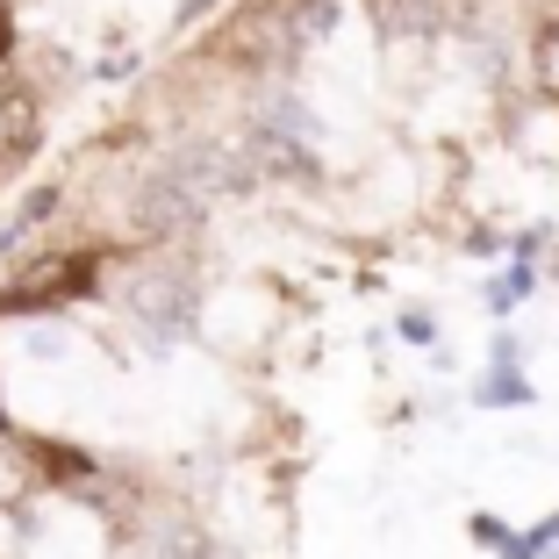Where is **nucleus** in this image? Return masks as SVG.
Here are the masks:
<instances>
[{
	"mask_svg": "<svg viewBox=\"0 0 559 559\" xmlns=\"http://www.w3.org/2000/svg\"><path fill=\"white\" fill-rule=\"evenodd\" d=\"M201 309H209V287H201V259L194 245L180 251H122L116 280H108V316L130 337L144 359H165L180 352L201 330Z\"/></svg>",
	"mask_w": 559,
	"mask_h": 559,
	"instance_id": "1",
	"label": "nucleus"
},
{
	"mask_svg": "<svg viewBox=\"0 0 559 559\" xmlns=\"http://www.w3.org/2000/svg\"><path fill=\"white\" fill-rule=\"evenodd\" d=\"M259 187H323L330 151H323V108L301 94V80H259L245 86V116H237Z\"/></svg>",
	"mask_w": 559,
	"mask_h": 559,
	"instance_id": "2",
	"label": "nucleus"
},
{
	"mask_svg": "<svg viewBox=\"0 0 559 559\" xmlns=\"http://www.w3.org/2000/svg\"><path fill=\"white\" fill-rule=\"evenodd\" d=\"M474 409H488V416H502V409H538V380L524 373V337H516L510 323L488 337V359H480V373H474Z\"/></svg>",
	"mask_w": 559,
	"mask_h": 559,
	"instance_id": "3",
	"label": "nucleus"
},
{
	"mask_svg": "<svg viewBox=\"0 0 559 559\" xmlns=\"http://www.w3.org/2000/svg\"><path fill=\"white\" fill-rule=\"evenodd\" d=\"M72 209V180L66 173H50V180H36V187H22L8 209H0V273L22 259L29 245H44L50 237V223Z\"/></svg>",
	"mask_w": 559,
	"mask_h": 559,
	"instance_id": "4",
	"label": "nucleus"
},
{
	"mask_svg": "<svg viewBox=\"0 0 559 559\" xmlns=\"http://www.w3.org/2000/svg\"><path fill=\"white\" fill-rule=\"evenodd\" d=\"M502 136H510L516 158L531 165H559V108L545 94H502Z\"/></svg>",
	"mask_w": 559,
	"mask_h": 559,
	"instance_id": "5",
	"label": "nucleus"
},
{
	"mask_svg": "<svg viewBox=\"0 0 559 559\" xmlns=\"http://www.w3.org/2000/svg\"><path fill=\"white\" fill-rule=\"evenodd\" d=\"M538 287H545V265H516V259H502L488 280H480V309H488V316H495V330H502L531 295H538Z\"/></svg>",
	"mask_w": 559,
	"mask_h": 559,
	"instance_id": "6",
	"label": "nucleus"
},
{
	"mask_svg": "<svg viewBox=\"0 0 559 559\" xmlns=\"http://www.w3.org/2000/svg\"><path fill=\"white\" fill-rule=\"evenodd\" d=\"M44 502V474H36V452H29V430L0 438V510H29Z\"/></svg>",
	"mask_w": 559,
	"mask_h": 559,
	"instance_id": "7",
	"label": "nucleus"
},
{
	"mask_svg": "<svg viewBox=\"0 0 559 559\" xmlns=\"http://www.w3.org/2000/svg\"><path fill=\"white\" fill-rule=\"evenodd\" d=\"M524 72H531V94H545L559 108V8L531 22V58H524Z\"/></svg>",
	"mask_w": 559,
	"mask_h": 559,
	"instance_id": "8",
	"label": "nucleus"
},
{
	"mask_svg": "<svg viewBox=\"0 0 559 559\" xmlns=\"http://www.w3.org/2000/svg\"><path fill=\"white\" fill-rule=\"evenodd\" d=\"M388 337L409 345V352H438L444 345V323H438V309H424V301H402L395 323H388Z\"/></svg>",
	"mask_w": 559,
	"mask_h": 559,
	"instance_id": "9",
	"label": "nucleus"
},
{
	"mask_svg": "<svg viewBox=\"0 0 559 559\" xmlns=\"http://www.w3.org/2000/svg\"><path fill=\"white\" fill-rule=\"evenodd\" d=\"M230 8H237V0H180V8H173V22H165V36H173V44H187V36L215 29Z\"/></svg>",
	"mask_w": 559,
	"mask_h": 559,
	"instance_id": "10",
	"label": "nucleus"
},
{
	"mask_svg": "<svg viewBox=\"0 0 559 559\" xmlns=\"http://www.w3.org/2000/svg\"><path fill=\"white\" fill-rule=\"evenodd\" d=\"M136 72H144V50H136V44H116V50H100L94 66H86V80H94V86H130Z\"/></svg>",
	"mask_w": 559,
	"mask_h": 559,
	"instance_id": "11",
	"label": "nucleus"
},
{
	"mask_svg": "<svg viewBox=\"0 0 559 559\" xmlns=\"http://www.w3.org/2000/svg\"><path fill=\"white\" fill-rule=\"evenodd\" d=\"M552 251H559V230H552V223H516V230H510V259L516 265H545Z\"/></svg>",
	"mask_w": 559,
	"mask_h": 559,
	"instance_id": "12",
	"label": "nucleus"
},
{
	"mask_svg": "<svg viewBox=\"0 0 559 559\" xmlns=\"http://www.w3.org/2000/svg\"><path fill=\"white\" fill-rule=\"evenodd\" d=\"M466 538H474L480 552H495V559H502V545L516 538V524H502L495 510H474V516H466Z\"/></svg>",
	"mask_w": 559,
	"mask_h": 559,
	"instance_id": "13",
	"label": "nucleus"
},
{
	"mask_svg": "<svg viewBox=\"0 0 559 559\" xmlns=\"http://www.w3.org/2000/svg\"><path fill=\"white\" fill-rule=\"evenodd\" d=\"M22 66V8L15 0H0V72Z\"/></svg>",
	"mask_w": 559,
	"mask_h": 559,
	"instance_id": "14",
	"label": "nucleus"
},
{
	"mask_svg": "<svg viewBox=\"0 0 559 559\" xmlns=\"http://www.w3.org/2000/svg\"><path fill=\"white\" fill-rule=\"evenodd\" d=\"M29 552V510H0V559Z\"/></svg>",
	"mask_w": 559,
	"mask_h": 559,
	"instance_id": "15",
	"label": "nucleus"
},
{
	"mask_svg": "<svg viewBox=\"0 0 559 559\" xmlns=\"http://www.w3.org/2000/svg\"><path fill=\"white\" fill-rule=\"evenodd\" d=\"M524 538H531V552H538V559H559V510H545Z\"/></svg>",
	"mask_w": 559,
	"mask_h": 559,
	"instance_id": "16",
	"label": "nucleus"
}]
</instances>
